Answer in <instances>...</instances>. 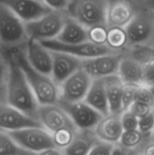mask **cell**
Here are the masks:
<instances>
[{
  "mask_svg": "<svg viewBox=\"0 0 154 155\" xmlns=\"http://www.w3.org/2000/svg\"><path fill=\"white\" fill-rule=\"evenodd\" d=\"M6 52L9 58V72L6 84L5 102L38 120L39 102L21 69L12 56L8 51Z\"/></svg>",
  "mask_w": 154,
  "mask_h": 155,
  "instance_id": "cell-1",
  "label": "cell"
},
{
  "mask_svg": "<svg viewBox=\"0 0 154 155\" xmlns=\"http://www.w3.org/2000/svg\"><path fill=\"white\" fill-rule=\"evenodd\" d=\"M19 66L39 105L55 104L59 101L58 86L51 77L35 70L27 61L24 48L6 51Z\"/></svg>",
  "mask_w": 154,
  "mask_h": 155,
  "instance_id": "cell-2",
  "label": "cell"
},
{
  "mask_svg": "<svg viewBox=\"0 0 154 155\" xmlns=\"http://www.w3.org/2000/svg\"><path fill=\"white\" fill-rule=\"evenodd\" d=\"M28 39L25 22L0 3V45L2 49L11 51L24 48Z\"/></svg>",
  "mask_w": 154,
  "mask_h": 155,
  "instance_id": "cell-3",
  "label": "cell"
},
{
  "mask_svg": "<svg viewBox=\"0 0 154 155\" xmlns=\"http://www.w3.org/2000/svg\"><path fill=\"white\" fill-rule=\"evenodd\" d=\"M109 0H72L67 15L87 29L106 25Z\"/></svg>",
  "mask_w": 154,
  "mask_h": 155,
  "instance_id": "cell-4",
  "label": "cell"
},
{
  "mask_svg": "<svg viewBox=\"0 0 154 155\" xmlns=\"http://www.w3.org/2000/svg\"><path fill=\"white\" fill-rule=\"evenodd\" d=\"M67 18L66 12L51 10L34 21L25 23L29 39L39 42L55 39Z\"/></svg>",
  "mask_w": 154,
  "mask_h": 155,
  "instance_id": "cell-5",
  "label": "cell"
},
{
  "mask_svg": "<svg viewBox=\"0 0 154 155\" xmlns=\"http://www.w3.org/2000/svg\"><path fill=\"white\" fill-rule=\"evenodd\" d=\"M125 30L128 47L140 44L154 45V13L139 8Z\"/></svg>",
  "mask_w": 154,
  "mask_h": 155,
  "instance_id": "cell-6",
  "label": "cell"
},
{
  "mask_svg": "<svg viewBox=\"0 0 154 155\" xmlns=\"http://www.w3.org/2000/svg\"><path fill=\"white\" fill-rule=\"evenodd\" d=\"M14 141L26 151L39 153L54 147L52 136L42 127H33L7 132Z\"/></svg>",
  "mask_w": 154,
  "mask_h": 155,
  "instance_id": "cell-7",
  "label": "cell"
},
{
  "mask_svg": "<svg viewBox=\"0 0 154 155\" xmlns=\"http://www.w3.org/2000/svg\"><path fill=\"white\" fill-rule=\"evenodd\" d=\"M93 79L82 69L78 70L58 86L59 101L75 103L85 100Z\"/></svg>",
  "mask_w": 154,
  "mask_h": 155,
  "instance_id": "cell-8",
  "label": "cell"
},
{
  "mask_svg": "<svg viewBox=\"0 0 154 155\" xmlns=\"http://www.w3.org/2000/svg\"><path fill=\"white\" fill-rule=\"evenodd\" d=\"M40 42L48 50L67 53L83 60L93 58L104 54L117 53L110 49L107 45H95L89 41L77 44H64L56 39H51Z\"/></svg>",
  "mask_w": 154,
  "mask_h": 155,
  "instance_id": "cell-9",
  "label": "cell"
},
{
  "mask_svg": "<svg viewBox=\"0 0 154 155\" xmlns=\"http://www.w3.org/2000/svg\"><path fill=\"white\" fill-rule=\"evenodd\" d=\"M79 130H94L104 116L84 101L75 103L58 101Z\"/></svg>",
  "mask_w": 154,
  "mask_h": 155,
  "instance_id": "cell-10",
  "label": "cell"
},
{
  "mask_svg": "<svg viewBox=\"0 0 154 155\" xmlns=\"http://www.w3.org/2000/svg\"><path fill=\"white\" fill-rule=\"evenodd\" d=\"M38 120L51 135L63 130H77L66 112L58 104L39 105Z\"/></svg>",
  "mask_w": 154,
  "mask_h": 155,
  "instance_id": "cell-11",
  "label": "cell"
},
{
  "mask_svg": "<svg viewBox=\"0 0 154 155\" xmlns=\"http://www.w3.org/2000/svg\"><path fill=\"white\" fill-rule=\"evenodd\" d=\"M122 56V53H114L85 59L82 68L93 80L106 78L117 74Z\"/></svg>",
  "mask_w": 154,
  "mask_h": 155,
  "instance_id": "cell-12",
  "label": "cell"
},
{
  "mask_svg": "<svg viewBox=\"0 0 154 155\" xmlns=\"http://www.w3.org/2000/svg\"><path fill=\"white\" fill-rule=\"evenodd\" d=\"M138 9L134 0H109L106 26L125 28Z\"/></svg>",
  "mask_w": 154,
  "mask_h": 155,
  "instance_id": "cell-13",
  "label": "cell"
},
{
  "mask_svg": "<svg viewBox=\"0 0 154 155\" xmlns=\"http://www.w3.org/2000/svg\"><path fill=\"white\" fill-rule=\"evenodd\" d=\"M51 53L52 57L51 77L57 86L82 68L83 59L62 51H51Z\"/></svg>",
  "mask_w": 154,
  "mask_h": 155,
  "instance_id": "cell-14",
  "label": "cell"
},
{
  "mask_svg": "<svg viewBox=\"0 0 154 155\" xmlns=\"http://www.w3.org/2000/svg\"><path fill=\"white\" fill-rule=\"evenodd\" d=\"M33 127L42 126L39 121L24 114L5 101L0 102V130L11 132Z\"/></svg>",
  "mask_w": 154,
  "mask_h": 155,
  "instance_id": "cell-15",
  "label": "cell"
},
{
  "mask_svg": "<svg viewBox=\"0 0 154 155\" xmlns=\"http://www.w3.org/2000/svg\"><path fill=\"white\" fill-rule=\"evenodd\" d=\"M24 49L30 64L39 72L51 77L52 70L51 51L39 41L32 39H28Z\"/></svg>",
  "mask_w": 154,
  "mask_h": 155,
  "instance_id": "cell-16",
  "label": "cell"
},
{
  "mask_svg": "<svg viewBox=\"0 0 154 155\" xmlns=\"http://www.w3.org/2000/svg\"><path fill=\"white\" fill-rule=\"evenodd\" d=\"M24 22L34 21L51 11L43 2L36 0H0Z\"/></svg>",
  "mask_w": 154,
  "mask_h": 155,
  "instance_id": "cell-17",
  "label": "cell"
},
{
  "mask_svg": "<svg viewBox=\"0 0 154 155\" xmlns=\"http://www.w3.org/2000/svg\"><path fill=\"white\" fill-rule=\"evenodd\" d=\"M93 131L101 142L112 145H118L124 131L121 123V114H109L103 117Z\"/></svg>",
  "mask_w": 154,
  "mask_h": 155,
  "instance_id": "cell-18",
  "label": "cell"
},
{
  "mask_svg": "<svg viewBox=\"0 0 154 155\" xmlns=\"http://www.w3.org/2000/svg\"><path fill=\"white\" fill-rule=\"evenodd\" d=\"M84 101L102 116L110 114L104 78L93 80Z\"/></svg>",
  "mask_w": 154,
  "mask_h": 155,
  "instance_id": "cell-19",
  "label": "cell"
},
{
  "mask_svg": "<svg viewBox=\"0 0 154 155\" xmlns=\"http://www.w3.org/2000/svg\"><path fill=\"white\" fill-rule=\"evenodd\" d=\"M55 39L64 44L88 42V29L68 15L61 31Z\"/></svg>",
  "mask_w": 154,
  "mask_h": 155,
  "instance_id": "cell-20",
  "label": "cell"
},
{
  "mask_svg": "<svg viewBox=\"0 0 154 155\" xmlns=\"http://www.w3.org/2000/svg\"><path fill=\"white\" fill-rule=\"evenodd\" d=\"M99 142L93 130H77L71 143L65 148L66 155H88Z\"/></svg>",
  "mask_w": 154,
  "mask_h": 155,
  "instance_id": "cell-21",
  "label": "cell"
},
{
  "mask_svg": "<svg viewBox=\"0 0 154 155\" xmlns=\"http://www.w3.org/2000/svg\"><path fill=\"white\" fill-rule=\"evenodd\" d=\"M117 75L125 85H143V66L124 54L119 63Z\"/></svg>",
  "mask_w": 154,
  "mask_h": 155,
  "instance_id": "cell-22",
  "label": "cell"
},
{
  "mask_svg": "<svg viewBox=\"0 0 154 155\" xmlns=\"http://www.w3.org/2000/svg\"><path fill=\"white\" fill-rule=\"evenodd\" d=\"M110 114H121L122 95L124 84L117 74L104 78Z\"/></svg>",
  "mask_w": 154,
  "mask_h": 155,
  "instance_id": "cell-23",
  "label": "cell"
},
{
  "mask_svg": "<svg viewBox=\"0 0 154 155\" xmlns=\"http://www.w3.org/2000/svg\"><path fill=\"white\" fill-rule=\"evenodd\" d=\"M154 136H146L138 130L123 131L118 145L126 151L130 150H141L143 145L152 139Z\"/></svg>",
  "mask_w": 154,
  "mask_h": 155,
  "instance_id": "cell-24",
  "label": "cell"
},
{
  "mask_svg": "<svg viewBox=\"0 0 154 155\" xmlns=\"http://www.w3.org/2000/svg\"><path fill=\"white\" fill-rule=\"evenodd\" d=\"M122 54L143 66L154 61V45L149 44L131 45Z\"/></svg>",
  "mask_w": 154,
  "mask_h": 155,
  "instance_id": "cell-25",
  "label": "cell"
},
{
  "mask_svg": "<svg viewBox=\"0 0 154 155\" xmlns=\"http://www.w3.org/2000/svg\"><path fill=\"white\" fill-rule=\"evenodd\" d=\"M106 45L115 52L123 53L128 48V38L125 28H108Z\"/></svg>",
  "mask_w": 154,
  "mask_h": 155,
  "instance_id": "cell-26",
  "label": "cell"
},
{
  "mask_svg": "<svg viewBox=\"0 0 154 155\" xmlns=\"http://www.w3.org/2000/svg\"><path fill=\"white\" fill-rule=\"evenodd\" d=\"M0 155H36L20 147L5 131L0 130Z\"/></svg>",
  "mask_w": 154,
  "mask_h": 155,
  "instance_id": "cell-27",
  "label": "cell"
},
{
  "mask_svg": "<svg viewBox=\"0 0 154 155\" xmlns=\"http://www.w3.org/2000/svg\"><path fill=\"white\" fill-rule=\"evenodd\" d=\"M8 72V55L5 50L0 49V102L5 101V89Z\"/></svg>",
  "mask_w": 154,
  "mask_h": 155,
  "instance_id": "cell-28",
  "label": "cell"
},
{
  "mask_svg": "<svg viewBox=\"0 0 154 155\" xmlns=\"http://www.w3.org/2000/svg\"><path fill=\"white\" fill-rule=\"evenodd\" d=\"M108 28L106 25H99L88 29L89 42L98 45H106Z\"/></svg>",
  "mask_w": 154,
  "mask_h": 155,
  "instance_id": "cell-29",
  "label": "cell"
},
{
  "mask_svg": "<svg viewBox=\"0 0 154 155\" xmlns=\"http://www.w3.org/2000/svg\"><path fill=\"white\" fill-rule=\"evenodd\" d=\"M77 130H63L51 135L54 147L64 150L71 143Z\"/></svg>",
  "mask_w": 154,
  "mask_h": 155,
  "instance_id": "cell-30",
  "label": "cell"
},
{
  "mask_svg": "<svg viewBox=\"0 0 154 155\" xmlns=\"http://www.w3.org/2000/svg\"><path fill=\"white\" fill-rule=\"evenodd\" d=\"M137 130L146 136H152L154 133V114L151 112L146 116L138 119Z\"/></svg>",
  "mask_w": 154,
  "mask_h": 155,
  "instance_id": "cell-31",
  "label": "cell"
},
{
  "mask_svg": "<svg viewBox=\"0 0 154 155\" xmlns=\"http://www.w3.org/2000/svg\"><path fill=\"white\" fill-rule=\"evenodd\" d=\"M138 86L124 84L122 95V112L128 110L130 106L134 102L135 93Z\"/></svg>",
  "mask_w": 154,
  "mask_h": 155,
  "instance_id": "cell-32",
  "label": "cell"
},
{
  "mask_svg": "<svg viewBox=\"0 0 154 155\" xmlns=\"http://www.w3.org/2000/svg\"><path fill=\"white\" fill-rule=\"evenodd\" d=\"M134 101L146 104L154 108V102L149 88L143 85L138 86L135 93Z\"/></svg>",
  "mask_w": 154,
  "mask_h": 155,
  "instance_id": "cell-33",
  "label": "cell"
},
{
  "mask_svg": "<svg viewBox=\"0 0 154 155\" xmlns=\"http://www.w3.org/2000/svg\"><path fill=\"white\" fill-rule=\"evenodd\" d=\"M121 123L124 131L137 130L138 118L136 117L129 110H125L121 114Z\"/></svg>",
  "mask_w": 154,
  "mask_h": 155,
  "instance_id": "cell-34",
  "label": "cell"
},
{
  "mask_svg": "<svg viewBox=\"0 0 154 155\" xmlns=\"http://www.w3.org/2000/svg\"><path fill=\"white\" fill-rule=\"evenodd\" d=\"M153 107H150L149 105H146V104H142V103H139V102H136L134 101L130 107L128 108L129 110L132 114H134L136 117H137L138 119L140 118L146 116L149 114H150L151 112H152L153 110Z\"/></svg>",
  "mask_w": 154,
  "mask_h": 155,
  "instance_id": "cell-35",
  "label": "cell"
},
{
  "mask_svg": "<svg viewBox=\"0 0 154 155\" xmlns=\"http://www.w3.org/2000/svg\"><path fill=\"white\" fill-rule=\"evenodd\" d=\"M51 10L67 13L72 0H41Z\"/></svg>",
  "mask_w": 154,
  "mask_h": 155,
  "instance_id": "cell-36",
  "label": "cell"
},
{
  "mask_svg": "<svg viewBox=\"0 0 154 155\" xmlns=\"http://www.w3.org/2000/svg\"><path fill=\"white\" fill-rule=\"evenodd\" d=\"M143 85L147 87L154 86V61L143 65Z\"/></svg>",
  "mask_w": 154,
  "mask_h": 155,
  "instance_id": "cell-37",
  "label": "cell"
},
{
  "mask_svg": "<svg viewBox=\"0 0 154 155\" xmlns=\"http://www.w3.org/2000/svg\"><path fill=\"white\" fill-rule=\"evenodd\" d=\"M114 145L99 141L88 155H110Z\"/></svg>",
  "mask_w": 154,
  "mask_h": 155,
  "instance_id": "cell-38",
  "label": "cell"
},
{
  "mask_svg": "<svg viewBox=\"0 0 154 155\" xmlns=\"http://www.w3.org/2000/svg\"><path fill=\"white\" fill-rule=\"evenodd\" d=\"M138 8L145 9L154 13V0H134Z\"/></svg>",
  "mask_w": 154,
  "mask_h": 155,
  "instance_id": "cell-39",
  "label": "cell"
},
{
  "mask_svg": "<svg viewBox=\"0 0 154 155\" xmlns=\"http://www.w3.org/2000/svg\"><path fill=\"white\" fill-rule=\"evenodd\" d=\"M140 151L142 155H154V137L143 145Z\"/></svg>",
  "mask_w": 154,
  "mask_h": 155,
  "instance_id": "cell-40",
  "label": "cell"
},
{
  "mask_svg": "<svg viewBox=\"0 0 154 155\" xmlns=\"http://www.w3.org/2000/svg\"><path fill=\"white\" fill-rule=\"evenodd\" d=\"M36 155H66V154L63 150L53 147V148H48L39 153H36Z\"/></svg>",
  "mask_w": 154,
  "mask_h": 155,
  "instance_id": "cell-41",
  "label": "cell"
},
{
  "mask_svg": "<svg viewBox=\"0 0 154 155\" xmlns=\"http://www.w3.org/2000/svg\"><path fill=\"white\" fill-rule=\"evenodd\" d=\"M127 151L122 148L119 145H114L110 155H126Z\"/></svg>",
  "mask_w": 154,
  "mask_h": 155,
  "instance_id": "cell-42",
  "label": "cell"
},
{
  "mask_svg": "<svg viewBox=\"0 0 154 155\" xmlns=\"http://www.w3.org/2000/svg\"><path fill=\"white\" fill-rule=\"evenodd\" d=\"M126 155H142L140 150H130L127 151Z\"/></svg>",
  "mask_w": 154,
  "mask_h": 155,
  "instance_id": "cell-43",
  "label": "cell"
},
{
  "mask_svg": "<svg viewBox=\"0 0 154 155\" xmlns=\"http://www.w3.org/2000/svg\"><path fill=\"white\" fill-rule=\"evenodd\" d=\"M148 88H149V91H150V93H151V95H152V100H153V102H154V86H150V87H148Z\"/></svg>",
  "mask_w": 154,
  "mask_h": 155,
  "instance_id": "cell-44",
  "label": "cell"
},
{
  "mask_svg": "<svg viewBox=\"0 0 154 155\" xmlns=\"http://www.w3.org/2000/svg\"><path fill=\"white\" fill-rule=\"evenodd\" d=\"M152 112H153V114H154V109H153V110H152ZM153 136H154V133H153Z\"/></svg>",
  "mask_w": 154,
  "mask_h": 155,
  "instance_id": "cell-45",
  "label": "cell"
},
{
  "mask_svg": "<svg viewBox=\"0 0 154 155\" xmlns=\"http://www.w3.org/2000/svg\"><path fill=\"white\" fill-rule=\"evenodd\" d=\"M36 1H39V2H42V1H41V0H36Z\"/></svg>",
  "mask_w": 154,
  "mask_h": 155,
  "instance_id": "cell-46",
  "label": "cell"
},
{
  "mask_svg": "<svg viewBox=\"0 0 154 155\" xmlns=\"http://www.w3.org/2000/svg\"><path fill=\"white\" fill-rule=\"evenodd\" d=\"M0 49H2V47H1V45H0Z\"/></svg>",
  "mask_w": 154,
  "mask_h": 155,
  "instance_id": "cell-47",
  "label": "cell"
}]
</instances>
